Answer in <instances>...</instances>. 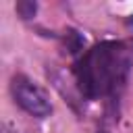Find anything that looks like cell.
Returning <instances> with one entry per match:
<instances>
[{"label": "cell", "mask_w": 133, "mask_h": 133, "mask_svg": "<svg viewBox=\"0 0 133 133\" xmlns=\"http://www.w3.org/2000/svg\"><path fill=\"white\" fill-rule=\"evenodd\" d=\"M64 39H71V42H69V52H79V48L83 46L81 35H79L77 31H73V29L66 31V37H64Z\"/></svg>", "instance_id": "cell-4"}, {"label": "cell", "mask_w": 133, "mask_h": 133, "mask_svg": "<svg viewBox=\"0 0 133 133\" xmlns=\"http://www.w3.org/2000/svg\"><path fill=\"white\" fill-rule=\"evenodd\" d=\"M96 133H108V131H106V129H100V131H96Z\"/></svg>", "instance_id": "cell-5"}, {"label": "cell", "mask_w": 133, "mask_h": 133, "mask_svg": "<svg viewBox=\"0 0 133 133\" xmlns=\"http://www.w3.org/2000/svg\"><path fill=\"white\" fill-rule=\"evenodd\" d=\"M133 66V48L125 42H102L75 64L79 91L87 100H116Z\"/></svg>", "instance_id": "cell-1"}, {"label": "cell", "mask_w": 133, "mask_h": 133, "mask_svg": "<svg viewBox=\"0 0 133 133\" xmlns=\"http://www.w3.org/2000/svg\"><path fill=\"white\" fill-rule=\"evenodd\" d=\"M10 91H12L15 102H17L27 114H31V116H35V118H46V116H50L52 104H50L48 94H46L37 83H33L31 79H27L25 75H15V77H12Z\"/></svg>", "instance_id": "cell-2"}, {"label": "cell", "mask_w": 133, "mask_h": 133, "mask_svg": "<svg viewBox=\"0 0 133 133\" xmlns=\"http://www.w3.org/2000/svg\"><path fill=\"white\" fill-rule=\"evenodd\" d=\"M15 8H17V15H19L21 19H31V17H35V12H37V4H35L33 0H19Z\"/></svg>", "instance_id": "cell-3"}]
</instances>
